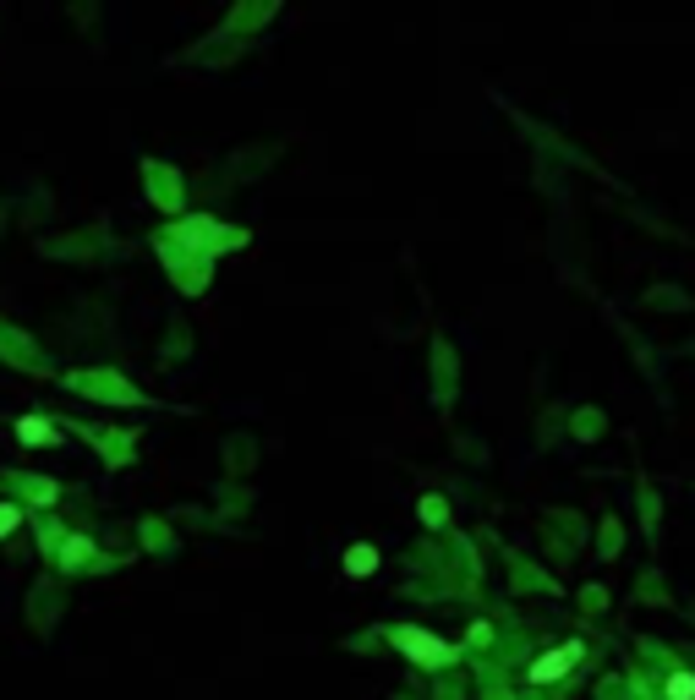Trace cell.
<instances>
[{"instance_id":"obj_1","label":"cell","mask_w":695,"mask_h":700,"mask_svg":"<svg viewBox=\"0 0 695 700\" xmlns=\"http://www.w3.org/2000/svg\"><path fill=\"white\" fill-rule=\"evenodd\" d=\"M389 640H395L400 651H411L416 662H444V657H449V646H444V640L422 635V629H395V635H389Z\"/></svg>"},{"instance_id":"obj_2","label":"cell","mask_w":695,"mask_h":700,"mask_svg":"<svg viewBox=\"0 0 695 700\" xmlns=\"http://www.w3.org/2000/svg\"><path fill=\"white\" fill-rule=\"evenodd\" d=\"M575 657H581V646H559V651H548L542 662H531V679H537V684H548V679H564V673L575 668Z\"/></svg>"},{"instance_id":"obj_3","label":"cell","mask_w":695,"mask_h":700,"mask_svg":"<svg viewBox=\"0 0 695 700\" xmlns=\"http://www.w3.org/2000/svg\"><path fill=\"white\" fill-rule=\"evenodd\" d=\"M17 433H22V443H55V427L44 422V416H22Z\"/></svg>"},{"instance_id":"obj_4","label":"cell","mask_w":695,"mask_h":700,"mask_svg":"<svg viewBox=\"0 0 695 700\" xmlns=\"http://www.w3.org/2000/svg\"><path fill=\"white\" fill-rule=\"evenodd\" d=\"M345 564H351V575H373L378 553H373V547H351V553H345Z\"/></svg>"},{"instance_id":"obj_5","label":"cell","mask_w":695,"mask_h":700,"mask_svg":"<svg viewBox=\"0 0 695 700\" xmlns=\"http://www.w3.org/2000/svg\"><path fill=\"white\" fill-rule=\"evenodd\" d=\"M663 690H668V700H695V679L690 673H668Z\"/></svg>"},{"instance_id":"obj_6","label":"cell","mask_w":695,"mask_h":700,"mask_svg":"<svg viewBox=\"0 0 695 700\" xmlns=\"http://www.w3.org/2000/svg\"><path fill=\"white\" fill-rule=\"evenodd\" d=\"M11 525H17V509H11V504H0V536H6Z\"/></svg>"}]
</instances>
